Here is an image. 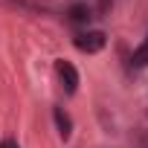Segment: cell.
<instances>
[{
    "mask_svg": "<svg viewBox=\"0 0 148 148\" xmlns=\"http://www.w3.org/2000/svg\"><path fill=\"white\" fill-rule=\"evenodd\" d=\"M105 44H108V35L105 32H99V29H93V32H82L79 38H76V49H82V52H99V49H105Z\"/></svg>",
    "mask_w": 148,
    "mask_h": 148,
    "instance_id": "6da1fadb",
    "label": "cell"
},
{
    "mask_svg": "<svg viewBox=\"0 0 148 148\" xmlns=\"http://www.w3.org/2000/svg\"><path fill=\"white\" fill-rule=\"evenodd\" d=\"M55 73L61 79V87L67 93H76V87H79V70L73 67L70 61H55Z\"/></svg>",
    "mask_w": 148,
    "mask_h": 148,
    "instance_id": "7a4b0ae2",
    "label": "cell"
},
{
    "mask_svg": "<svg viewBox=\"0 0 148 148\" xmlns=\"http://www.w3.org/2000/svg\"><path fill=\"white\" fill-rule=\"evenodd\" d=\"M52 116H55V128H58L61 139H70V134H73V119L64 113V108H55V110H52Z\"/></svg>",
    "mask_w": 148,
    "mask_h": 148,
    "instance_id": "3957f363",
    "label": "cell"
},
{
    "mask_svg": "<svg viewBox=\"0 0 148 148\" xmlns=\"http://www.w3.org/2000/svg\"><path fill=\"white\" fill-rule=\"evenodd\" d=\"M131 64H134L136 70H139V67H148V38H145V41H142V44L134 49V58H131Z\"/></svg>",
    "mask_w": 148,
    "mask_h": 148,
    "instance_id": "277c9868",
    "label": "cell"
},
{
    "mask_svg": "<svg viewBox=\"0 0 148 148\" xmlns=\"http://www.w3.org/2000/svg\"><path fill=\"white\" fill-rule=\"evenodd\" d=\"M70 21L73 23H87L90 21V9L87 6H73L70 9Z\"/></svg>",
    "mask_w": 148,
    "mask_h": 148,
    "instance_id": "5b68a950",
    "label": "cell"
},
{
    "mask_svg": "<svg viewBox=\"0 0 148 148\" xmlns=\"http://www.w3.org/2000/svg\"><path fill=\"white\" fill-rule=\"evenodd\" d=\"M113 6V0H99V12H108Z\"/></svg>",
    "mask_w": 148,
    "mask_h": 148,
    "instance_id": "8992f818",
    "label": "cell"
},
{
    "mask_svg": "<svg viewBox=\"0 0 148 148\" xmlns=\"http://www.w3.org/2000/svg\"><path fill=\"white\" fill-rule=\"evenodd\" d=\"M0 148H21L15 139H3V142H0Z\"/></svg>",
    "mask_w": 148,
    "mask_h": 148,
    "instance_id": "52a82bcc",
    "label": "cell"
}]
</instances>
